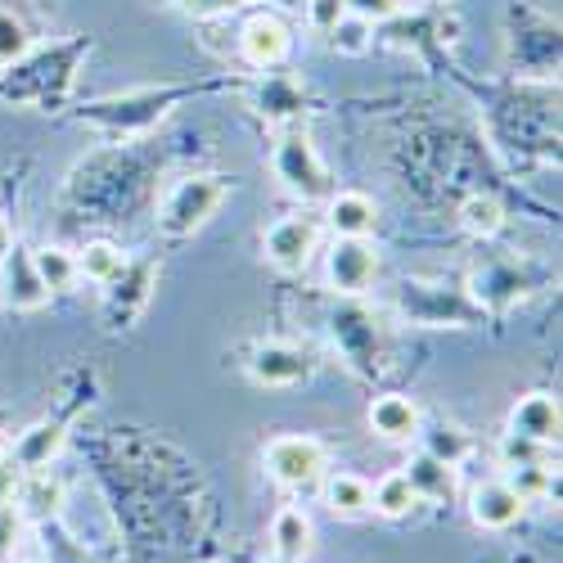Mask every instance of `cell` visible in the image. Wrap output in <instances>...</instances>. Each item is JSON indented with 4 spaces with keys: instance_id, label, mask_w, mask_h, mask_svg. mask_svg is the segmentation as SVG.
Segmentation results:
<instances>
[{
    "instance_id": "obj_1",
    "label": "cell",
    "mask_w": 563,
    "mask_h": 563,
    "mask_svg": "<svg viewBox=\"0 0 563 563\" xmlns=\"http://www.w3.org/2000/svg\"><path fill=\"white\" fill-rule=\"evenodd\" d=\"M86 51H90L86 41H64V45H51V51H27L0 77V100L36 104V109L64 104L73 90V77H77V59Z\"/></svg>"
},
{
    "instance_id": "obj_2",
    "label": "cell",
    "mask_w": 563,
    "mask_h": 563,
    "mask_svg": "<svg viewBox=\"0 0 563 563\" xmlns=\"http://www.w3.org/2000/svg\"><path fill=\"white\" fill-rule=\"evenodd\" d=\"M234 190V176H221V172H195V176H176L167 190L158 195V230L172 234V240H185V234L203 230L217 208L230 199Z\"/></svg>"
},
{
    "instance_id": "obj_3",
    "label": "cell",
    "mask_w": 563,
    "mask_h": 563,
    "mask_svg": "<svg viewBox=\"0 0 563 563\" xmlns=\"http://www.w3.org/2000/svg\"><path fill=\"white\" fill-rule=\"evenodd\" d=\"M185 96L190 86H140V90H126V96H109V100H96L81 109V122L100 126L109 135H145L150 126H158Z\"/></svg>"
},
{
    "instance_id": "obj_4",
    "label": "cell",
    "mask_w": 563,
    "mask_h": 563,
    "mask_svg": "<svg viewBox=\"0 0 563 563\" xmlns=\"http://www.w3.org/2000/svg\"><path fill=\"white\" fill-rule=\"evenodd\" d=\"M271 172L285 190L302 203H320L334 195V176L324 167L320 150L311 145V135L302 126H285L275 135V150H271Z\"/></svg>"
},
{
    "instance_id": "obj_5",
    "label": "cell",
    "mask_w": 563,
    "mask_h": 563,
    "mask_svg": "<svg viewBox=\"0 0 563 563\" xmlns=\"http://www.w3.org/2000/svg\"><path fill=\"white\" fill-rule=\"evenodd\" d=\"M397 311L410 324H429V330H446V324H478L487 311L474 307L464 289H446V285H429V279H401L397 285Z\"/></svg>"
},
{
    "instance_id": "obj_6",
    "label": "cell",
    "mask_w": 563,
    "mask_h": 563,
    "mask_svg": "<svg viewBox=\"0 0 563 563\" xmlns=\"http://www.w3.org/2000/svg\"><path fill=\"white\" fill-rule=\"evenodd\" d=\"M537 289H541V275L528 262H519V257H487L474 275H468L464 294L474 298L478 311H505V307H514L519 298H528Z\"/></svg>"
},
{
    "instance_id": "obj_7",
    "label": "cell",
    "mask_w": 563,
    "mask_h": 563,
    "mask_svg": "<svg viewBox=\"0 0 563 563\" xmlns=\"http://www.w3.org/2000/svg\"><path fill=\"white\" fill-rule=\"evenodd\" d=\"M324 442L311 433H279L262 446V464L279 487H311L324 474Z\"/></svg>"
},
{
    "instance_id": "obj_8",
    "label": "cell",
    "mask_w": 563,
    "mask_h": 563,
    "mask_svg": "<svg viewBox=\"0 0 563 563\" xmlns=\"http://www.w3.org/2000/svg\"><path fill=\"white\" fill-rule=\"evenodd\" d=\"M294 55V23L279 14V10H257L244 19L240 27V59L257 73L271 68H285Z\"/></svg>"
},
{
    "instance_id": "obj_9",
    "label": "cell",
    "mask_w": 563,
    "mask_h": 563,
    "mask_svg": "<svg viewBox=\"0 0 563 563\" xmlns=\"http://www.w3.org/2000/svg\"><path fill=\"white\" fill-rule=\"evenodd\" d=\"M320 249V221L307 217V212H294V217H279L266 234H262V253L271 266L279 271H302Z\"/></svg>"
},
{
    "instance_id": "obj_10",
    "label": "cell",
    "mask_w": 563,
    "mask_h": 563,
    "mask_svg": "<svg viewBox=\"0 0 563 563\" xmlns=\"http://www.w3.org/2000/svg\"><path fill=\"white\" fill-rule=\"evenodd\" d=\"M324 279L339 298H361L379 279V253L369 240H334V249L324 253Z\"/></svg>"
},
{
    "instance_id": "obj_11",
    "label": "cell",
    "mask_w": 563,
    "mask_h": 563,
    "mask_svg": "<svg viewBox=\"0 0 563 563\" xmlns=\"http://www.w3.org/2000/svg\"><path fill=\"white\" fill-rule=\"evenodd\" d=\"M311 356L294 343H257L249 352V379L262 388H294L302 379H311Z\"/></svg>"
},
{
    "instance_id": "obj_12",
    "label": "cell",
    "mask_w": 563,
    "mask_h": 563,
    "mask_svg": "<svg viewBox=\"0 0 563 563\" xmlns=\"http://www.w3.org/2000/svg\"><path fill=\"white\" fill-rule=\"evenodd\" d=\"M330 334L352 369H374V361H379V330H374V316L365 307H356V302L339 307L330 320Z\"/></svg>"
},
{
    "instance_id": "obj_13",
    "label": "cell",
    "mask_w": 563,
    "mask_h": 563,
    "mask_svg": "<svg viewBox=\"0 0 563 563\" xmlns=\"http://www.w3.org/2000/svg\"><path fill=\"white\" fill-rule=\"evenodd\" d=\"M528 514V500L514 492L505 478H492V483H478L468 492V519H474L483 532H509Z\"/></svg>"
},
{
    "instance_id": "obj_14",
    "label": "cell",
    "mask_w": 563,
    "mask_h": 563,
    "mask_svg": "<svg viewBox=\"0 0 563 563\" xmlns=\"http://www.w3.org/2000/svg\"><path fill=\"white\" fill-rule=\"evenodd\" d=\"M154 279H158L154 262H126V271L109 285V324H113V330H126V324L150 307Z\"/></svg>"
},
{
    "instance_id": "obj_15",
    "label": "cell",
    "mask_w": 563,
    "mask_h": 563,
    "mask_svg": "<svg viewBox=\"0 0 563 563\" xmlns=\"http://www.w3.org/2000/svg\"><path fill=\"white\" fill-rule=\"evenodd\" d=\"M406 483L415 487L419 500H433V505H455L460 496V468L455 464H442L438 455H429L424 446H419L410 460H406Z\"/></svg>"
},
{
    "instance_id": "obj_16",
    "label": "cell",
    "mask_w": 563,
    "mask_h": 563,
    "mask_svg": "<svg viewBox=\"0 0 563 563\" xmlns=\"http://www.w3.org/2000/svg\"><path fill=\"white\" fill-rule=\"evenodd\" d=\"M559 397L550 393H528L519 406L509 410V433L514 438H528L541 446H559Z\"/></svg>"
},
{
    "instance_id": "obj_17",
    "label": "cell",
    "mask_w": 563,
    "mask_h": 563,
    "mask_svg": "<svg viewBox=\"0 0 563 563\" xmlns=\"http://www.w3.org/2000/svg\"><path fill=\"white\" fill-rule=\"evenodd\" d=\"M0 266H5V279H0V298H5L14 311H41L45 302H51V289L41 285L36 262H32L27 249H14Z\"/></svg>"
},
{
    "instance_id": "obj_18",
    "label": "cell",
    "mask_w": 563,
    "mask_h": 563,
    "mask_svg": "<svg viewBox=\"0 0 563 563\" xmlns=\"http://www.w3.org/2000/svg\"><path fill=\"white\" fill-rule=\"evenodd\" d=\"M369 429L374 438L384 442H415L419 429H424V419H419V406L401 393H384L369 401Z\"/></svg>"
},
{
    "instance_id": "obj_19",
    "label": "cell",
    "mask_w": 563,
    "mask_h": 563,
    "mask_svg": "<svg viewBox=\"0 0 563 563\" xmlns=\"http://www.w3.org/2000/svg\"><path fill=\"white\" fill-rule=\"evenodd\" d=\"M253 109L266 118V122H294L302 109H307V90L294 73H279L271 68L257 86V96H253Z\"/></svg>"
},
{
    "instance_id": "obj_20",
    "label": "cell",
    "mask_w": 563,
    "mask_h": 563,
    "mask_svg": "<svg viewBox=\"0 0 563 563\" xmlns=\"http://www.w3.org/2000/svg\"><path fill=\"white\" fill-rule=\"evenodd\" d=\"M330 230H334V240H369V230L379 225V208H374L369 195L361 190H334L330 199Z\"/></svg>"
},
{
    "instance_id": "obj_21",
    "label": "cell",
    "mask_w": 563,
    "mask_h": 563,
    "mask_svg": "<svg viewBox=\"0 0 563 563\" xmlns=\"http://www.w3.org/2000/svg\"><path fill=\"white\" fill-rule=\"evenodd\" d=\"M311 541H316V523H311V514L298 509V505H285L271 519V545L279 554V563H298L311 554Z\"/></svg>"
},
{
    "instance_id": "obj_22",
    "label": "cell",
    "mask_w": 563,
    "mask_h": 563,
    "mask_svg": "<svg viewBox=\"0 0 563 563\" xmlns=\"http://www.w3.org/2000/svg\"><path fill=\"white\" fill-rule=\"evenodd\" d=\"M64 446V419H41V424L23 429L19 442H14V464L23 468V474H32V468H45Z\"/></svg>"
},
{
    "instance_id": "obj_23",
    "label": "cell",
    "mask_w": 563,
    "mask_h": 563,
    "mask_svg": "<svg viewBox=\"0 0 563 563\" xmlns=\"http://www.w3.org/2000/svg\"><path fill=\"white\" fill-rule=\"evenodd\" d=\"M19 505H23V514H32V519L51 523L59 514V505H64V483L51 474V468H32V474L23 478V487H19Z\"/></svg>"
},
{
    "instance_id": "obj_24",
    "label": "cell",
    "mask_w": 563,
    "mask_h": 563,
    "mask_svg": "<svg viewBox=\"0 0 563 563\" xmlns=\"http://www.w3.org/2000/svg\"><path fill=\"white\" fill-rule=\"evenodd\" d=\"M126 253L118 249V244H109V240H90L81 253H77V279H90V285H100V289H109L113 279L126 271Z\"/></svg>"
},
{
    "instance_id": "obj_25",
    "label": "cell",
    "mask_w": 563,
    "mask_h": 563,
    "mask_svg": "<svg viewBox=\"0 0 563 563\" xmlns=\"http://www.w3.org/2000/svg\"><path fill=\"white\" fill-rule=\"evenodd\" d=\"M324 505H330V514H339V519H361V514H369V483L361 474L339 468V474L324 478Z\"/></svg>"
},
{
    "instance_id": "obj_26",
    "label": "cell",
    "mask_w": 563,
    "mask_h": 563,
    "mask_svg": "<svg viewBox=\"0 0 563 563\" xmlns=\"http://www.w3.org/2000/svg\"><path fill=\"white\" fill-rule=\"evenodd\" d=\"M415 505H419V496H415V487L406 483L401 468H393V474H384L379 483L369 487V509L384 514V519H406Z\"/></svg>"
},
{
    "instance_id": "obj_27",
    "label": "cell",
    "mask_w": 563,
    "mask_h": 563,
    "mask_svg": "<svg viewBox=\"0 0 563 563\" xmlns=\"http://www.w3.org/2000/svg\"><path fill=\"white\" fill-rule=\"evenodd\" d=\"M460 225L474 234V240H496L505 230V203L496 195H468L460 203Z\"/></svg>"
},
{
    "instance_id": "obj_28",
    "label": "cell",
    "mask_w": 563,
    "mask_h": 563,
    "mask_svg": "<svg viewBox=\"0 0 563 563\" xmlns=\"http://www.w3.org/2000/svg\"><path fill=\"white\" fill-rule=\"evenodd\" d=\"M32 262H36L41 285L51 289V294H59V289H73V285H77V253H68V249H59V244H45V249H36V253H32Z\"/></svg>"
},
{
    "instance_id": "obj_29",
    "label": "cell",
    "mask_w": 563,
    "mask_h": 563,
    "mask_svg": "<svg viewBox=\"0 0 563 563\" xmlns=\"http://www.w3.org/2000/svg\"><path fill=\"white\" fill-rule=\"evenodd\" d=\"M419 438H424L429 455H438L442 464H455V468L468 460V451H474V442H468V433L460 424H433L429 433H419Z\"/></svg>"
},
{
    "instance_id": "obj_30",
    "label": "cell",
    "mask_w": 563,
    "mask_h": 563,
    "mask_svg": "<svg viewBox=\"0 0 563 563\" xmlns=\"http://www.w3.org/2000/svg\"><path fill=\"white\" fill-rule=\"evenodd\" d=\"M32 51V32L14 10H0V73Z\"/></svg>"
},
{
    "instance_id": "obj_31",
    "label": "cell",
    "mask_w": 563,
    "mask_h": 563,
    "mask_svg": "<svg viewBox=\"0 0 563 563\" xmlns=\"http://www.w3.org/2000/svg\"><path fill=\"white\" fill-rule=\"evenodd\" d=\"M505 483L532 505V500L550 496V487H554V468H550V464H519V468H505Z\"/></svg>"
},
{
    "instance_id": "obj_32",
    "label": "cell",
    "mask_w": 563,
    "mask_h": 563,
    "mask_svg": "<svg viewBox=\"0 0 563 563\" xmlns=\"http://www.w3.org/2000/svg\"><path fill=\"white\" fill-rule=\"evenodd\" d=\"M330 45L339 55H365L369 45H374V23H365V19H356V14H347V19H339V27L330 32Z\"/></svg>"
},
{
    "instance_id": "obj_33",
    "label": "cell",
    "mask_w": 563,
    "mask_h": 563,
    "mask_svg": "<svg viewBox=\"0 0 563 563\" xmlns=\"http://www.w3.org/2000/svg\"><path fill=\"white\" fill-rule=\"evenodd\" d=\"M519 464H550V446L505 433V442H500V468H519Z\"/></svg>"
},
{
    "instance_id": "obj_34",
    "label": "cell",
    "mask_w": 563,
    "mask_h": 563,
    "mask_svg": "<svg viewBox=\"0 0 563 563\" xmlns=\"http://www.w3.org/2000/svg\"><path fill=\"white\" fill-rule=\"evenodd\" d=\"M343 5H347V14H356V19L374 23V27L406 14V0H343Z\"/></svg>"
},
{
    "instance_id": "obj_35",
    "label": "cell",
    "mask_w": 563,
    "mask_h": 563,
    "mask_svg": "<svg viewBox=\"0 0 563 563\" xmlns=\"http://www.w3.org/2000/svg\"><path fill=\"white\" fill-rule=\"evenodd\" d=\"M302 5H307V27L320 36H330L339 27V19H347L343 0H302Z\"/></svg>"
},
{
    "instance_id": "obj_36",
    "label": "cell",
    "mask_w": 563,
    "mask_h": 563,
    "mask_svg": "<svg viewBox=\"0 0 563 563\" xmlns=\"http://www.w3.org/2000/svg\"><path fill=\"white\" fill-rule=\"evenodd\" d=\"M176 5L195 10V14H225V10H240V5H249V0H176Z\"/></svg>"
},
{
    "instance_id": "obj_37",
    "label": "cell",
    "mask_w": 563,
    "mask_h": 563,
    "mask_svg": "<svg viewBox=\"0 0 563 563\" xmlns=\"http://www.w3.org/2000/svg\"><path fill=\"white\" fill-rule=\"evenodd\" d=\"M14 537H19V519L14 509H0V559H5L14 550Z\"/></svg>"
},
{
    "instance_id": "obj_38",
    "label": "cell",
    "mask_w": 563,
    "mask_h": 563,
    "mask_svg": "<svg viewBox=\"0 0 563 563\" xmlns=\"http://www.w3.org/2000/svg\"><path fill=\"white\" fill-rule=\"evenodd\" d=\"M14 253V230H10V221H5V212H0V262H5Z\"/></svg>"
},
{
    "instance_id": "obj_39",
    "label": "cell",
    "mask_w": 563,
    "mask_h": 563,
    "mask_svg": "<svg viewBox=\"0 0 563 563\" xmlns=\"http://www.w3.org/2000/svg\"><path fill=\"white\" fill-rule=\"evenodd\" d=\"M438 5H442V0H438Z\"/></svg>"
}]
</instances>
